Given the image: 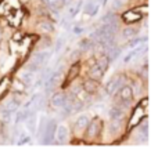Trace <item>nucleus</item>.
I'll return each instance as SVG.
<instances>
[{"label": "nucleus", "mask_w": 158, "mask_h": 156, "mask_svg": "<svg viewBox=\"0 0 158 156\" xmlns=\"http://www.w3.org/2000/svg\"><path fill=\"white\" fill-rule=\"evenodd\" d=\"M97 2H98V3H104V2H106V0H97Z\"/></svg>", "instance_id": "nucleus-38"}, {"label": "nucleus", "mask_w": 158, "mask_h": 156, "mask_svg": "<svg viewBox=\"0 0 158 156\" xmlns=\"http://www.w3.org/2000/svg\"><path fill=\"white\" fill-rule=\"evenodd\" d=\"M119 129H121V120H111V124H110L111 133H118Z\"/></svg>", "instance_id": "nucleus-26"}, {"label": "nucleus", "mask_w": 158, "mask_h": 156, "mask_svg": "<svg viewBox=\"0 0 158 156\" xmlns=\"http://www.w3.org/2000/svg\"><path fill=\"white\" fill-rule=\"evenodd\" d=\"M107 51H108V60L110 61H114V60H117L118 58V55H119V53H121V50L118 49V47H112V46H108L107 47Z\"/></svg>", "instance_id": "nucleus-18"}, {"label": "nucleus", "mask_w": 158, "mask_h": 156, "mask_svg": "<svg viewBox=\"0 0 158 156\" xmlns=\"http://www.w3.org/2000/svg\"><path fill=\"white\" fill-rule=\"evenodd\" d=\"M38 30H40V32H43V33H50L54 30V26H53V24L49 21H42L38 24Z\"/></svg>", "instance_id": "nucleus-13"}, {"label": "nucleus", "mask_w": 158, "mask_h": 156, "mask_svg": "<svg viewBox=\"0 0 158 156\" xmlns=\"http://www.w3.org/2000/svg\"><path fill=\"white\" fill-rule=\"evenodd\" d=\"M13 115L14 113L13 112H10V111H7V109H4V108H3V111H2V120L4 122V123H8V122L11 120V118H13Z\"/></svg>", "instance_id": "nucleus-24"}, {"label": "nucleus", "mask_w": 158, "mask_h": 156, "mask_svg": "<svg viewBox=\"0 0 158 156\" xmlns=\"http://www.w3.org/2000/svg\"><path fill=\"white\" fill-rule=\"evenodd\" d=\"M64 40H65V37L63 36V37H61L60 40H58V43L56 44V51H60V50H61V47L64 46Z\"/></svg>", "instance_id": "nucleus-34"}, {"label": "nucleus", "mask_w": 158, "mask_h": 156, "mask_svg": "<svg viewBox=\"0 0 158 156\" xmlns=\"http://www.w3.org/2000/svg\"><path fill=\"white\" fill-rule=\"evenodd\" d=\"M54 137L57 138L58 142H65L67 138H68V129H67V126H64V124H61V126H57Z\"/></svg>", "instance_id": "nucleus-6"}, {"label": "nucleus", "mask_w": 158, "mask_h": 156, "mask_svg": "<svg viewBox=\"0 0 158 156\" xmlns=\"http://www.w3.org/2000/svg\"><path fill=\"white\" fill-rule=\"evenodd\" d=\"M144 40H146V37H139V39H136L135 41H132L129 46L131 47H136V46H140V44H143L144 43Z\"/></svg>", "instance_id": "nucleus-32"}, {"label": "nucleus", "mask_w": 158, "mask_h": 156, "mask_svg": "<svg viewBox=\"0 0 158 156\" xmlns=\"http://www.w3.org/2000/svg\"><path fill=\"white\" fill-rule=\"evenodd\" d=\"M82 4H83V2H82V0H81V2H78V3H77V4H75V6H74V7H72V8H71V11H69V17H74V15H75V14H77V13H78V11H79V8H81V7H82Z\"/></svg>", "instance_id": "nucleus-28"}, {"label": "nucleus", "mask_w": 158, "mask_h": 156, "mask_svg": "<svg viewBox=\"0 0 158 156\" xmlns=\"http://www.w3.org/2000/svg\"><path fill=\"white\" fill-rule=\"evenodd\" d=\"M82 32H83V28H79V26L74 28V33H75V35H79V33H82Z\"/></svg>", "instance_id": "nucleus-35"}, {"label": "nucleus", "mask_w": 158, "mask_h": 156, "mask_svg": "<svg viewBox=\"0 0 158 156\" xmlns=\"http://www.w3.org/2000/svg\"><path fill=\"white\" fill-rule=\"evenodd\" d=\"M25 120H27L25 126H27V129L29 130V133H35L36 131V118L35 116H28Z\"/></svg>", "instance_id": "nucleus-19"}, {"label": "nucleus", "mask_w": 158, "mask_h": 156, "mask_svg": "<svg viewBox=\"0 0 158 156\" xmlns=\"http://www.w3.org/2000/svg\"><path fill=\"white\" fill-rule=\"evenodd\" d=\"M126 2H128V0H114V7H117V8L122 7V6H125Z\"/></svg>", "instance_id": "nucleus-33"}, {"label": "nucleus", "mask_w": 158, "mask_h": 156, "mask_svg": "<svg viewBox=\"0 0 158 156\" xmlns=\"http://www.w3.org/2000/svg\"><path fill=\"white\" fill-rule=\"evenodd\" d=\"M60 77H61V72H60V71L54 72V73H53L52 76L47 79V82H46V90H52V88L58 83Z\"/></svg>", "instance_id": "nucleus-9"}, {"label": "nucleus", "mask_w": 158, "mask_h": 156, "mask_svg": "<svg viewBox=\"0 0 158 156\" xmlns=\"http://www.w3.org/2000/svg\"><path fill=\"white\" fill-rule=\"evenodd\" d=\"M123 82H125L123 76L112 77V79L108 80V82H107V84H106V93L108 94V96H114V94L118 91V88H121V86L123 84Z\"/></svg>", "instance_id": "nucleus-2"}, {"label": "nucleus", "mask_w": 158, "mask_h": 156, "mask_svg": "<svg viewBox=\"0 0 158 156\" xmlns=\"http://www.w3.org/2000/svg\"><path fill=\"white\" fill-rule=\"evenodd\" d=\"M119 97H121V101L122 102L129 104V102L132 101V98H133V91H132V88L129 87V86H122L121 91H119Z\"/></svg>", "instance_id": "nucleus-5"}, {"label": "nucleus", "mask_w": 158, "mask_h": 156, "mask_svg": "<svg viewBox=\"0 0 158 156\" xmlns=\"http://www.w3.org/2000/svg\"><path fill=\"white\" fill-rule=\"evenodd\" d=\"M139 135L142 137V140H147L148 137V124L147 123H143V126L140 127V131H139Z\"/></svg>", "instance_id": "nucleus-25"}, {"label": "nucleus", "mask_w": 158, "mask_h": 156, "mask_svg": "<svg viewBox=\"0 0 158 156\" xmlns=\"http://www.w3.org/2000/svg\"><path fill=\"white\" fill-rule=\"evenodd\" d=\"M79 69H81V66H79L78 64H75V65H72V66H71V72H69V75H68V79H74V77L78 75Z\"/></svg>", "instance_id": "nucleus-27"}, {"label": "nucleus", "mask_w": 158, "mask_h": 156, "mask_svg": "<svg viewBox=\"0 0 158 156\" xmlns=\"http://www.w3.org/2000/svg\"><path fill=\"white\" fill-rule=\"evenodd\" d=\"M98 8H100V4L96 2H89L86 6H85V14H87V15H94V14H97Z\"/></svg>", "instance_id": "nucleus-11"}, {"label": "nucleus", "mask_w": 158, "mask_h": 156, "mask_svg": "<svg viewBox=\"0 0 158 156\" xmlns=\"http://www.w3.org/2000/svg\"><path fill=\"white\" fill-rule=\"evenodd\" d=\"M33 79H35V75H33L32 71H27V72H22L21 73V82L24 83L25 86L31 84V83L33 82Z\"/></svg>", "instance_id": "nucleus-15"}, {"label": "nucleus", "mask_w": 158, "mask_h": 156, "mask_svg": "<svg viewBox=\"0 0 158 156\" xmlns=\"http://www.w3.org/2000/svg\"><path fill=\"white\" fill-rule=\"evenodd\" d=\"M93 47H94V44H93V41H90L89 39L82 40L81 43H79V49H81V51H90Z\"/></svg>", "instance_id": "nucleus-21"}, {"label": "nucleus", "mask_w": 158, "mask_h": 156, "mask_svg": "<svg viewBox=\"0 0 158 156\" xmlns=\"http://www.w3.org/2000/svg\"><path fill=\"white\" fill-rule=\"evenodd\" d=\"M65 99H67V96L63 93H57L52 97V105L54 108H63V105L65 104Z\"/></svg>", "instance_id": "nucleus-7"}, {"label": "nucleus", "mask_w": 158, "mask_h": 156, "mask_svg": "<svg viewBox=\"0 0 158 156\" xmlns=\"http://www.w3.org/2000/svg\"><path fill=\"white\" fill-rule=\"evenodd\" d=\"M142 18V15H140L139 13H136L135 10H131L128 11V13L123 14V19L128 22H133V21H139V19Z\"/></svg>", "instance_id": "nucleus-14"}, {"label": "nucleus", "mask_w": 158, "mask_h": 156, "mask_svg": "<svg viewBox=\"0 0 158 156\" xmlns=\"http://www.w3.org/2000/svg\"><path fill=\"white\" fill-rule=\"evenodd\" d=\"M137 33V29L135 26H126L125 29H123V32H122V36H123V39H132L135 35Z\"/></svg>", "instance_id": "nucleus-20"}, {"label": "nucleus", "mask_w": 158, "mask_h": 156, "mask_svg": "<svg viewBox=\"0 0 158 156\" xmlns=\"http://www.w3.org/2000/svg\"><path fill=\"white\" fill-rule=\"evenodd\" d=\"M54 2L57 3V6H58V7H61V6H63L64 3H65V0H54Z\"/></svg>", "instance_id": "nucleus-37"}, {"label": "nucleus", "mask_w": 158, "mask_h": 156, "mask_svg": "<svg viewBox=\"0 0 158 156\" xmlns=\"http://www.w3.org/2000/svg\"><path fill=\"white\" fill-rule=\"evenodd\" d=\"M18 107H19V101L18 99H10V101H7L6 102V105H4V109H7V111H10V112H17L18 111Z\"/></svg>", "instance_id": "nucleus-16"}, {"label": "nucleus", "mask_w": 158, "mask_h": 156, "mask_svg": "<svg viewBox=\"0 0 158 156\" xmlns=\"http://www.w3.org/2000/svg\"><path fill=\"white\" fill-rule=\"evenodd\" d=\"M103 73H104V72L101 71V69L98 68L96 64L92 66V69H90V77H92V79H94V80H100L101 77H103Z\"/></svg>", "instance_id": "nucleus-17"}, {"label": "nucleus", "mask_w": 158, "mask_h": 156, "mask_svg": "<svg viewBox=\"0 0 158 156\" xmlns=\"http://www.w3.org/2000/svg\"><path fill=\"white\" fill-rule=\"evenodd\" d=\"M110 119L111 120H122L123 118V111L119 107H114L110 109V113H108Z\"/></svg>", "instance_id": "nucleus-10"}, {"label": "nucleus", "mask_w": 158, "mask_h": 156, "mask_svg": "<svg viewBox=\"0 0 158 156\" xmlns=\"http://www.w3.org/2000/svg\"><path fill=\"white\" fill-rule=\"evenodd\" d=\"M89 130H87V135L89 137H96V135L100 133V129H101V120L100 119H93L92 123L87 124Z\"/></svg>", "instance_id": "nucleus-4"}, {"label": "nucleus", "mask_w": 158, "mask_h": 156, "mask_svg": "<svg viewBox=\"0 0 158 156\" xmlns=\"http://www.w3.org/2000/svg\"><path fill=\"white\" fill-rule=\"evenodd\" d=\"M97 88H98L97 80H94V79H89V80H86V82H85V84H83V90L86 91L87 94H93V93H96V91H97Z\"/></svg>", "instance_id": "nucleus-8"}, {"label": "nucleus", "mask_w": 158, "mask_h": 156, "mask_svg": "<svg viewBox=\"0 0 158 156\" xmlns=\"http://www.w3.org/2000/svg\"><path fill=\"white\" fill-rule=\"evenodd\" d=\"M79 54H81V53H79V51H74V54H72V57H71V58L75 61V60H77V58L79 57Z\"/></svg>", "instance_id": "nucleus-36"}, {"label": "nucleus", "mask_w": 158, "mask_h": 156, "mask_svg": "<svg viewBox=\"0 0 158 156\" xmlns=\"http://www.w3.org/2000/svg\"><path fill=\"white\" fill-rule=\"evenodd\" d=\"M44 3L47 4V7H50V8H53V10H58V6H57V3L54 2V0H43Z\"/></svg>", "instance_id": "nucleus-31"}, {"label": "nucleus", "mask_w": 158, "mask_h": 156, "mask_svg": "<svg viewBox=\"0 0 158 156\" xmlns=\"http://www.w3.org/2000/svg\"><path fill=\"white\" fill-rule=\"evenodd\" d=\"M111 22H117L115 21V15L114 14H107L103 18V24H111Z\"/></svg>", "instance_id": "nucleus-29"}, {"label": "nucleus", "mask_w": 158, "mask_h": 156, "mask_svg": "<svg viewBox=\"0 0 158 156\" xmlns=\"http://www.w3.org/2000/svg\"><path fill=\"white\" fill-rule=\"evenodd\" d=\"M29 141H31V137H29V135L22 134L21 137H19V140H18V145H24V144L29 142Z\"/></svg>", "instance_id": "nucleus-30"}, {"label": "nucleus", "mask_w": 158, "mask_h": 156, "mask_svg": "<svg viewBox=\"0 0 158 156\" xmlns=\"http://www.w3.org/2000/svg\"><path fill=\"white\" fill-rule=\"evenodd\" d=\"M56 129H57V123L56 120H49L44 126V130H43V142L44 144H50L53 140H54V135H56Z\"/></svg>", "instance_id": "nucleus-1"}, {"label": "nucleus", "mask_w": 158, "mask_h": 156, "mask_svg": "<svg viewBox=\"0 0 158 156\" xmlns=\"http://www.w3.org/2000/svg\"><path fill=\"white\" fill-rule=\"evenodd\" d=\"M50 57H52V53L49 51V50H43V51H39L36 53L35 55H33V65H36L39 68L40 65H43L46 61L50 60Z\"/></svg>", "instance_id": "nucleus-3"}, {"label": "nucleus", "mask_w": 158, "mask_h": 156, "mask_svg": "<svg viewBox=\"0 0 158 156\" xmlns=\"http://www.w3.org/2000/svg\"><path fill=\"white\" fill-rule=\"evenodd\" d=\"M108 62H110V60L107 57H101V58H98V60H97L96 65H97L103 72H106L107 68H108Z\"/></svg>", "instance_id": "nucleus-22"}, {"label": "nucleus", "mask_w": 158, "mask_h": 156, "mask_svg": "<svg viewBox=\"0 0 158 156\" xmlns=\"http://www.w3.org/2000/svg\"><path fill=\"white\" fill-rule=\"evenodd\" d=\"M29 116V109H25V111H19L18 113H17L15 116V124L21 123V122H24L25 119Z\"/></svg>", "instance_id": "nucleus-23"}, {"label": "nucleus", "mask_w": 158, "mask_h": 156, "mask_svg": "<svg viewBox=\"0 0 158 156\" xmlns=\"http://www.w3.org/2000/svg\"><path fill=\"white\" fill-rule=\"evenodd\" d=\"M87 124H89V118H87L86 115H81L77 119V122H75V129L77 130H83V129H86L87 127Z\"/></svg>", "instance_id": "nucleus-12"}]
</instances>
